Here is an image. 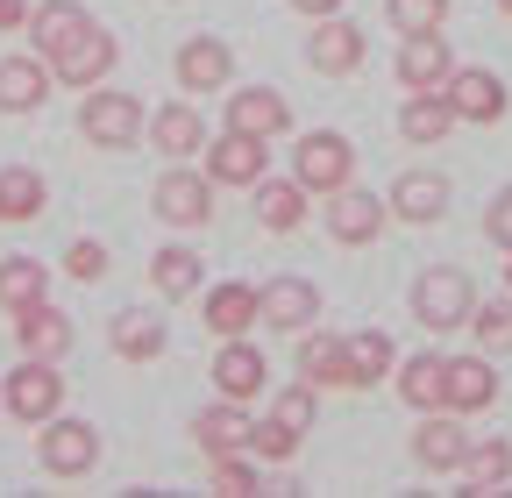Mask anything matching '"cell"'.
Masks as SVG:
<instances>
[{"mask_svg":"<svg viewBox=\"0 0 512 498\" xmlns=\"http://www.w3.org/2000/svg\"><path fill=\"white\" fill-rule=\"evenodd\" d=\"M441 93H448V107H456V121H470V129H491V121H505V107H512L505 79L484 72V65H456L441 79Z\"/></svg>","mask_w":512,"mask_h":498,"instance_id":"obj_8","label":"cell"},{"mask_svg":"<svg viewBox=\"0 0 512 498\" xmlns=\"http://www.w3.org/2000/svg\"><path fill=\"white\" fill-rule=\"evenodd\" d=\"M448 72H456V50H448L441 29L399 36V86H406V93H427V86H441Z\"/></svg>","mask_w":512,"mask_h":498,"instance_id":"obj_20","label":"cell"},{"mask_svg":"<svg viewBox=\"0 0 512 498\" xmlns=\"http://www.w3.org/2000/svg\"><path fill=\"white\" fill-rule=\"evenodd\" d=\"M228 129L278 143V136H292V100H285L278 86H235V93H228Z\"/></svg>","mask_w":512,"mask_h":498,"instance_id":"obj_17","label":"cell"},{"mask_svg":"<svg viewBox=\"0 0 512 498\" xmlns=\"http://www.w3.org/2000/svg\"><path fill=\"white\" fill-rule=\"evenodd\" d=\"M292 8H299L306 22H320V15H342V0H292Z\"/></svg>","mask_w":512,"mask_h":498,"instance_id":"obj_44","label":"cell"},{"mask_svg":"<svg viewBox=\"0 0 512 498\" xmlns=\"http://www.w3.org/2000/svg\"><path fill=\"white\" fill-rule=\"evenodd\" d=\"M64 271H72L79 285H100V278H107V242H93V235H79L72 249H64Z\"/></svg>","mask_w":512,"mask_h":498,"instance_id":"obj_41","label":"cell"},{"mask_svg":"<svg viewBox=\"0 0 512 498\" xmlns=\"http://www.w3.org/2000/svg\"><path fill=\"white\" fill-rule=\"evenodd\" d=\"M43 207H50L43 171H29V164H8V171H0V221H36Z\"/></svg>","mask_w":512,"mask_h":498,"instance_id":"obj_34","label":"cell"},{"mask_svg":"<svg viewBox=\"0 0 512 498\" xmlns=\"http://www.w3.org/2000/svg\"><path fill=\"white\" fill-rule=\"evenodd\" d=\"M0 406H8L15 420L43 427L50 413H64V378L50 356H22V370H8V392H0Z\"/></svg>","mask_w":512,"mask_h":498,"instance_id":"obj_6","label":"cell"},{"mask_svg":"<svg viewBox=\"0 0 512 498\" xmlns=\"http://www.w3.org/2000/svg\"><path fill=\"white\" fill-rule=\"evenodd\" d=\"M200 249H185V242H164L157 257H150V285H157V299H192L200 292Z\"/></svg>","mask_w":512,"mask_h":498,"instance_id":"obj_31","label":"cell"},{"mask_svg":"<svg viewBox=\"0 0 512 498\" xmlns=\"http://www.w3.org/2000/svg\"><path fill=\"white\" fill-rule=\"evenodd\" d=\"M214 193H221V185H214L207 171L171 164V171L150 185V214L171 221V228H207V221H214Z\"/></svg>","mask_w":512,"mask_h":498,"instance_id":"obj_4","label":"cell"},{"mask_svg":"<svg viewBox=\"0 0 512 498\" xmlns=\"http://www.w3.org/2000/svg\"><path fill=\"white\" fill-rule=\"evenodd\" d=\"M36 463L50 477H86L100 463V427L93 420H72V413H50L43 434H36Z\"/></svg>","mask_w":512,"mask_h":498,"instance_id":"obj_5","label":"cell"},{"mask_svg":"<svg viewBox=\"0 0 512 498\" xmlns=\"http://www.w3.org/2000/svg\"><path fill=\"white\" fill-rule=\"evenodd\" d=\"M143 100L136 93H114L107 79L100 86H86V100H79V136L93 143V150H136L143 143Z\"/></svg>","mask_w":512,"mask_h":498,"instance_id":"obj_2","label":"cell"},{"mask_svg":"<svg viewBox=\"0 0 512 498\" xmlns=\"http://www.w3.org/2000/svg\"><path fill=\"white\" fill-rule=\"evenodd\" d=\"M36 299H50V264L43 257H8L0 264V314H22Z\"/></svg>","mask_w":512,"mask_h":498,"instance_id":"obj_32","label":"cell"},{"mask_svg":"<svg viewBox=\"0 0 512 498\" xmlns=\"http://www.w3.org/2000/svg\"><path fill=\"white\" fill-rule=\"evenodd\" d=\"M384 221H392V207H384L377 193H363V185H342V193H328V235L342 249H363L384 235Z\"/></svg>","mask_w":512,"mask_h":498,"instance_id":"obj_15","label":"cell"},{"mask_svg":"<svg viewBox=\"0 0 512 498\" xmlns=\"http://www.w3.org/2000/svg\"><path fill=\"white\" fill-rule=\"evenodd\" d=\"M505 292H512V249H505Z\"/></svg>","mask_w":512,"mask_h":498,"instance_id":"obj_45","label":"cell"},{"mask_svg":"<svg viewBox=\"0 0 512 498\" xmlns=\"http://www.w3.org/2000/svg\"><path fill=\"white\" fill-rule=\"evenodd\" d=\"M200 314H207V335H214V342L249 335V328H256V285H242V278L214 285V292L200 299Z\"/></svg>","mask_w":512,"mask_h":498,"instance_id":"obj_30","label":"cell"},{"mask_svg":"<svg viewBox=\"0 0 512 498\" xmlns=\"http://www.w3.org/2000/svg\"><path fill=\"white\" fill-rule=\"evenodd\" d=\"M484 406H498L491 356H448V413H484Z\"/></svg>","mask_w":512,"mask_h":498,"instance_id":"obj_29","label":"cell"},{"mask_svg":"<svg viewBox=\"0 0 512 498\" xmlns=\"http://www.w3.org/2000/svg\"><path fill=\"white\" fill-rule=\"evenodd\" d=\"M470 491H498L505 477H512V442L505 434H484V442H470V456H463V470H456Z\"/></svg>","mask_w":512,"mask_h":498,"instance_id":"obj_35","label":"cell"},{"mask_svg":"<svg viewBox=\"0 0 512 498\" xmlns=\"http://www.w3.org/2000/svg\"><path fill=\"white\" fill-rule=\"evenodd\" d=\"M107 342H114V356H121V363H157V356H164V342H171V328H164L157 314H143V306H128V314H114V321H107Z\"/></svg>","mask_w":512,"mask_h":498,"instance_id":"obj_28","label":"cell"},{"mask_svg":"<svg viewBox=\"0 0 512 498\" xmlns=\"http://www.w3.org/2000/svg\"><path fill=\"white\" fill-rule=\"evenodd\" d=\"M299 378L320 392H356V363H349V335L328 328H306L299 335Z\"/></svg>","mask_w":512,"mask_h":498,"instance_id":"obj_16","label":"cell"},{"mask_svg":"<svg viewBox=\"0 0 512 498\" xmlns=\"http://www.w3.org/2000/svg\"><path fill=\"white\" fill-rule=\"evenodd\" d=\"M292 178L306 185V193H342V185H356V143L349 136H335V129H313V136H299L292 143Z\"/></svg>","mask_w":512,"mask_h":498,"instance_id":"obj_3","label":"cell"},{"mask_svg":"<svg viewBox=\"0 0 512 498\" xmlns=\"http://www.w3.org/2000/svg\"><path fill=\"white\" fill-rule=\"evenodd\" d=\"M299 442H306V434H299V427H285L278 413L249 420V456H256V463H292V456H299Z\"/></svg>","mask_w":512,"mask_h":498,"instance_id":"obj_36","label":"cell"},{"mask_svg":"<svg viewBox=\"0 0 512 498\" xmlns=\"http://www.w3.org/2000/svg\"><path fill=\"white\" fill-rule=\"evenodd\" d=\"M392 385H399V399H406L413 413H434V406H448V356H441V349H420V356H406V363L392 370Z\"/></svg>","mask_w":512,"mask_h":498,"instance_id":"obj_22","label":"cell"},{"mask_svg":"<svg viewBox=\"0 0 512 498\" xmlns=\"http://www.w3.org/2000/svg\"><path fill=\"white\" fill-rule=\"evenodd\" d=\"M470 314H477V285L463 264H427L413 278V321L427 335H456V328H470Z\"/></svg>","mask_w":512,"mask_h":498,"instance_id":"obj_1","label":"cell"},{"mask_svg":"<svg viewBox=\"0 0 512 498\" xmlns=\"http://www.w3.org/2000/svg\"><path fill=\"white\" fill-rule=\"evenodd\" d=\"M207 463H214V491H228V498H249V491H256V456H249V449L207 456Z\"/></svg>","mask_w":512,"mask_h":498,"instance_id":"obj_40","label":"cell"},{"mask_svg":"<svg viewBox=\"0 0 512 498\" xmlns=\"http://www.w3.org/2000/svg\"><path fill=\"white\" fill-rule=\"evenodd\" d=\"M171 72H178V93H228L235 86V50L221 36H185Z\"/></svg>","mask_w":512,"mask_h":498,"instance_id":"obj_10","label":"cell"},{"mask_svg":"<svg viewBox=\"0 0 512 498\" xmlns=\"http://www.w3.org/2000/svg\"><path fill=\"white\" fill-rule=\"evenodd\" d=\"M114 65H121V43H114V36H107L100 22H93V29H86L79 43H64V50L50 57V72H57V86H72V93L100 86V79H107Z\"/></svg>","mask_w":512,"mask_h":498,"instance_id":"obj_14","label":"cell"},{"mask_svg":"<svg viewBox=\"0 0 512 498\" xmlns=\"http://www.w3.org/2000/svg\"><path fill=\"white\" fill-rule=\"evenodd\" d=\"M448 129H456V107H448V93H441V86H427V93H406V107H399V136H406L413 150H434V143H448Z\"/></svg>","mask_w":512,"mask_h":498,"instance_id":"obj_26","label":"cell"},{"mask_svg":"<svg viewBox=\"0 0 512 498\" xmlns=\"http://www.w3.org/2000/svg\"><path fill=\"white\" fill-rule=\"evenodd\" d=\"M470 335L484 342V356H512V292H505V299H477Z\"/></svg>","mask_w":512,"mask_h":498,"instance_id":"obj_37","label":"cell"},{"mask_svg":"<svg viewBox=\"0 0 512 498\" xmlns=\"http://www.w3.org/2000/svg\"><path fill=\"white\" fill-rule=\"evenodd\" d=\"M271 413H278L285 427H299V434H306V427H313V413H320V385H306V378H292V385H285V392L271 399Z\"/></svg>","mask_w":512,"mask_h":498,"instance_id":"obj_39","label":"cell"},{"mask_svg":"<svg viewBox=\"0 0 512 498\" xmlns=\"http://www.w3.org/2000/svg\"><path fill=\"white\" fill-rule=\"evenodd\" d=\"M249 193H256V221H264L271 235H299V228H306V200H313V193H306L299 178H271V171H264Z\"/></svg>","mask_w":512,"mask_h":498,"instance_id":"obj_23","label":"cell"},{"mask_svg":"<svg viewBox=\"0 0 512 498\" xmlns=\"http://www.w3.org/2000/svg\"><path fill=\"white\" fill-rule=\"evenodd\" d=\"M57 72L43 65V57H0V114H36L50 100Z\"/></svg>","mask_w":512,"mask_h":498,"instance_id":"obj_24","label":"cell"},{"mask_svg":"<svg viewBox=\"0 0 512 498\" xmlns=\"http://www.w3.org/2000/svg\"><path fill=\"white\" fill-rule=\"evenodd\" d=\"M498 15H505V22H512V0H498Z\"/></svg>","mask_w":512,"mask_h":498,"instance_id":"obj_46","label":"cell"},{"mask_svg":"<svg viewBox=\"0 0 512 498\" xmlns=\"http://www.w3.org/2000/svg\"><path fill=\"white\" fill-rule=\"evenodd\" d=\"M15 342H22V356H50V363H57V356H72L79 335H72V321H64L50 299H36V306H22V314H15Z\"/></svg>","mask_w":512,"mask_h":498,"instance_id":"obj_27","label":"cell"},{"mask_svg":"<svg viewBox=\"0 0 512 498\" xmlns=\"http://www.w3.org/2000/svg\"><path fill=\"white\" fill-rule=\"evenodd\" d=\"M384 207H392V221H406V228H434L448 214V178L441 171H399Z\"/></svg>","mask_w":512,"mask_h":498,"instance_id":"obj_19","label":"cell"},{"mask_svg":"<svg viewBox=\"0 0 512 498\" xmlns=\"http://www.w3.org/2000/svg\"><path fill=\"white\" fill-rule=\"evenodd\" d=\"M313 321H320V285L313 278H271V285H256V328L306 335Z\"/></svg>","mask_w":512,"mask_h":498,"instance_id":"obj_7","label":"cell"},{"mask_svg":"<svg viewBox=\"0 0 512 498\" xmlns=\"http://www.w3.org/2000/svg\"><path fill=\"white\" fill-rule=\"evenodd\" d=\"M484 235H491L498 249H512V185H498V193H491V207H484Z\"/></svg>","mask_w":512,"mask_h":498,"instance_id":"obj_42","label":"cell"},{"mask_svg":"<svg viewBox=\"0 0 512 498\" xmlns=\"http://www.w3.org/2000/svg\"><path fill=\"white\" fill-rule=\"evenodd\" d=\"M143 136H150L171 164H185V157L207 150V121H200V107H192V100H171V107H157V114L143 121Z\"/></svg>","mask_w":512,"mask_h":498,"instance_id":"obj_21","label":"cell"},{"mask_svg":"<svg viewBox=\"0 0 512 498\" xmlns=\"http://www.w3.org/2000/svg\"><path fill=\"white\" fill-rule=\"evenodd\" d=\"M264 385H271L264 349H256L249 335H228V342H221V356H214V392H221V399H235V406H256V399H264Z\"/></svg>","mask_w":512,"mask_h":498,"instance_id":"obj_11","label":"cell"},{"mask_svg":"<svg viewBox=\"0 0 512 498\" xmlns=\"http://www.w3.org/2000/svg\"><path fill=\"white\" fill-rule=\"evenodd\" d=\"M363 57H370V43H363L356 22H342V15H320V22H313V36H306V65H313V72L349 79V72H363Z\"/></svg>","mask_w":512,"mask_h":498,"instance_id":"obj_13","label":"cell"},{"mask_svg":"<svg viewBox=\"0 0 512 498\" xmlns=\"http://www.w3.org/2000/svg\"><path fill=\"white\" fill-rule=\"evenodd\" d=\"M86 29H93V15L79 8V0H29V22H22V36H29V50L43 57V65L64 43H79Z\"/></svg>","mask_w":512,"mask_h":498,"instance_id":"obj_18","label":"cell"},{"mask_svg":"<svg viewBox=\"0 0 512 498\" xmlns=\"http://www.w3.org/2000/svg\"><path fill=\"white\" fill-rule=\"evenodd\" d=\"M22 22H29V0H0V29H8V36H15Z\"/></svg>","mask_w":512,"mask_h":498,"instance_id":"obj_43","label":"cell"},{"mask_svg":"<svg viewBox=\"0 0 512 498\" xmlns=\"http://www.w3.org/2000/svg\"><path fill=\"white\" fill-rule=\"evenodd\" d=\"M384 22H392L399 36H413V29H441V22H448V0H384Z\"/></svg>","mask_w":512,"mask_h":498,"instance_id":"obj_38","label":"cell"},{"mask_svg":"<svg viewBox=\"0 0 512 498\" xmlns=\"http://www.w3.org/2000/svg\"><path fill=\"white\" fill-rule=\"evenodd\" d=\"M349 363H356V392H370V385H384L399 370V349H392L384 328H356L349 335Z\"/></svg>","mask_w":512,"mask_h":498,"instance_id":"obj_33","label":"cell"},{"mask_svg":"<svg viewBox=\"0 0 512 498\" xmlns=\"http://www.w3.org/2000/svg\"><path fill=\"white\" fill-rule=\"evenodd\" d=\"M192 442H200V456H235V449H249V406H235V399L200 406V413H192Z\"/></svg>","mask_w":512,"mask_h":498,"instance_id":"obj_25","label":"cell"},{"mask_svg":"<svg viewBox=\"0 0 512 498\" xmlns=\"http://www.w3.org/2000/svg\"><path fill=\"white\" fill-rule=\"evenodd\" d=\"M463 456H470L463 413H448V406L420 413V427H413V463H420L427 477H456V470H463Z\"/></svg>","mask_w":512,"mask_h":498,"instance_id":"obj_9","label":"cell"},{"mask_svg":"<svg viewBox=\"0 0 512 498\" xmlns=\"http://www.w3.org/2000/svg\"><path fill=\"white\" fill-rule=\"evenodd\" d=\"M200 157H207L200 171H207L214 185H256V178L271 171V143H264V136H242V129H221Z\"/></svg>","mask_w":512,"mask_h":498,"instance_id":"obj_12","label":"cell"}]
</instances>
